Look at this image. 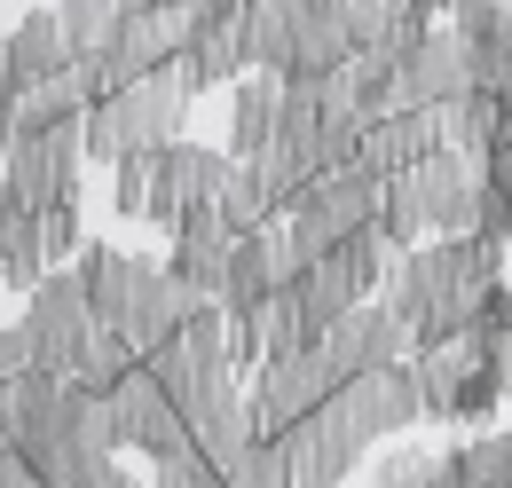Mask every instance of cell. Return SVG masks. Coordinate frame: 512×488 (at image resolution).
Instances as JSON below:
<instances>
[{
  "label": "cell",
  "instance_id": "cell-5",
  "mask_svg": "<svg viewBox=\"0 0 512 488\" xmlns=\"http://www.w3.org/2000/svg\"><path fill=\"white\" fill-rule=\"evenodd\" d=\"M95 331H103V323H95V307H87L79 268H48L40 292H24V339H32V355H40L48 378H71Z\"/></svg>",
  "mask_w": 512,
  "mask_h": 488
},
{
  "label": "cell",
  "instance_id": "cell-15",
  "mask_svg": "<svg viewBox=\"0 0 512 488\" xmlns=\"http://www.w3.org/2000/svg\"><path fill=\"white\" fill-rule=\"evenodd\" d=\"M0 63H8V79H16V87H40V79H64V71H79V63H71V48H64L56 8L16 16V24L0 32Z\"/></svg>",
  "mask_w": 512,
  "mask_h": 488
},
{
  "label": "cell",
  "instance_id": "cell-40",
  "mask_svg": "<svg viewBox=\"0 0 512 488\" xmlns=\"http://www.w3.org/2000/svg\"><path fill=\"white\" fill-rule=\"evenodd\" d=\"M410 8H418V16H426V24H434V16H457V8H465V0H410Z\"/></svg>",
  "mask_w": 512,
  "mask_h": 488
},
{
  "label": "cell",
  "instance_id": "cell-30",
  "mask_svg": "<svg viewBox=\"0 0 512 488\" xmlns=\"http://www.w3.org/2000/svg\"><path fill=\"white\" fill-rule=\"evenodd\" d=\"M150 488H229V481H221V465H213V457H197V441H182L174 457H158V465H150Z\"/></svg>",
  "mask_w": 512,
  "mask_h": 488
},
{
  "label": "cell",
  "instance_id": "cell-37",
  "mask_svg": "<svg viewBox=\"0 0 512 488\" xmlns=\"http://www.w3.org/2000/svg\"><path fill=\"white\" fill-rule=\"evenodd\" d=\"M0 488H48V481H40V465H32V457H16V449H8V457H0Z\"/></svg>",
  "mask_w": 512,
  "mask_h": 488
},
{
  "label": "cell",
  "instance_id": "cell-11",
  "mask_svg": "<svg viewBox=\"0 0 512 488\" xmlns=\"http://www.w3.org/2000/svg\"><path fill=\"white\" fill-rule=\"evenodd\" d=\"M64 386H71V378H48V370L0 386V441H8L16 457L40 465V457L64 441Z\"/></svg>",
  "mask_w": 512,
  "mask_h": 488
},
{
  "label": "cell",
  "instance_id": "cell-6",
  "mask_svg": "<svg viewBox=\"0 0 512 488\" xmlns=\"http://www.w3.org/2000/svg\"><path fill=\"white\" fill-rule=\"evenodd\" d=\"M79 166H87V119L64 126V134H40V142H16L0 158V197L16 213H48V205H71L79 197Z\"/></svg>",
  "mask_w": 512,
  "mask_h": 488
},
{
  "label": "cell",
  "instance_id": "cell-13",
  "mask_svg": "<svg viewBox=\"0 0 512 488\" xmlns=\"http://www.w3.org/2000/svg\"><path fill=\"white\" fill-rule=\"evenodd\" d=\"M190 79L197 95L205 87H229V79H253V56H245V8H190Z\"/></svg>",
  "mask_w": 512,
  "mask_h": 488
},
{
  "label": "cell",
  "instance_id": "cell-45",
  "mask_svg": "<svg viewBox=\"0 0 512 488\" xmlns=\"http://www.w3.org/2000/svg\"><path fill=\"white\" fill-rule=\"evenodd\" d=\"M371 488H379V481H371Z\"/></svg>",
  "mask_w": 512,
  "mask_h": 488
},
{
  "label": "cell",
  "instance_id": "cell-12",
  "mask_svg": "<svg viewBox=\"0 0 512 488\" xmlns=\"http://www.w3.org/2000/svg\"><path fill=\"white\" fill-rule=\"evenodd\" d=\"M323 363H331V378L347 386V378H363V370H394L410 363V331L386 315V300H363L331 339H323Z\"/></svg>",
  "mask_w": 512,
  "mask_h": 488
},
{
  "label": "cell",
  "instance_id": "cell-14",
  "mask_svg": "<svg viewBox=\"0 0 512 488\" xmlns=\"http://www.w3.org/2000/svg\"><path fill=\"white\" fill-rule=\"evenodd\" d=\"M237 229L213 213V205H197V213H182V229H174V252H166V268L182 276V284H197V292H213L221 300V276H229V260H237Z\"/></svg>",
  "mask_w": 512,
  "mask_h": 488
},
{
  "label": "cell",
  "instance_id": "cell-1",
  "mask_svg": "<svg viewBox=\"0 0 512 488\" xmlns=\"http://www.w3.org/2000/svg\"><path fill=\"white\" fill-rule=\"evenodd\" d=\"M505 284V244L489 237H434L418 244V252H402L394 260V276H386V315L410 331V347L426 355V347H449L457 331H473V315L481 300Z\"/></svg>",
  "mask_w": 512,
  "mask_h": 488
},
{
  "label": "cell",
  "instance_id": "cell-21",
  "mask_svg": "<svg viewBox=\"0 0 512 488\" xmlns=\"http://www.w3.org/2000/svg\"><path fill=\"white\" fill-rule=\"evenodd\" d=\"M442 119V150H465V158H489L497 142L512 134V95H457Z\"/></svg>",
  "mask_w": 512,
  "mask_h": 488
},
{
  "label": "cell",
  "instance_id": "cell-23",
  "mask_svg": "<svg viewBox=\"0 0 512 488\" xmlns=\"http://www.w3.org/2000/svg\"><path fill=\"white\" fill-rule=\"evenodd\" d=\"M292 292H300V315H308V339H316V347L339 331V323H347V315H355V307H363V292L339 276V260H316Z\"/></svg>",
  "mask_w": 512,
  "mask_h": 488
},
{
  "label": "cell",
  "instance_id": "cell-8",
  "mask_svg": "<svg viewBox=\"0 0 512 488\" xmlns=\"http://www.w3.org/2000/svg\"><path fill=\"white\" fill-rule=\"evenodd\" d=\"M331 410H339V426L355 433L363 449H371V441H402V433L426 418L418 363H394V370H363V378H347V386L331 394Z\"/></svg>",
  "mask_w": 512,
  "mask_h": 488
},
{
  "label": "cell",
  "instance_id": "cell-2",
  "mask_svg": "<svg viewBox=\"0 0 512 488\" xmlns=\"http://www.w3.org/2000/svg\"><path fill=\"white\" fill-rule=\"evenodd\" d=\"M481 205H489V174L481 158L465 150H434L426 166H410L402 182H386V213H379V237L394 252H418V237H473L481 229Z\"/></svg>",
  "mask_w": 512,
  "mask_h": 488
},
{
  "label": "cell",
  "instance_id": "cell-36",
  "mask_svg": "<svg viewBox=\"0 0 512 488\" xmlns=\"http://www.w3.org/2000/svg\"><path fill=\"white\" fill-rule=\"evenodd\" d=\"M481 174H489V197H505V205H512V134L481 158Z\"/></svg>",
  "mask_w": 512,
  "mask_h": 488
},
{
  "label": "cell",
  "instance_id": "cell-27",
  "mask_svg": "<svg viewBox=\"0 0 512 488\" xmlns=\"http://www.w3.org/2000/svg\"><path fill=\"white\" fill-rule=\"evenodd\" d=\"M142 370V347L134 339H119V331H95L87 339V355H79V370H71V386H95V394H111L119 378H134Z\"/></svg>",
  "mask_w": 512,
  "mask_h": 488
},
{
  "label": "cell",
  "instance_id": "cell-26",
  "mask_svg": "<svg viewBox=\"0 0 512 488\" xmlns=\"http://www.w3.org/2000/svg\"><path fill=\"white\" fill-rule=\"evenodd\" d=\"M457 488H512V433H473V441H457L442 449Z\"/></svg>",
  "mask_w": 512,
  "mask_h": 488
},
{
  "label": "cell",
  "instance_id": "cell-35",
  "mask_svg": "<svg viewBox=\"0 0 512 488\" xmlns=\"http://www.w3.org/2000/svg\"><path fill=\"white\" fill-rule=\"evenodd\" d=\"M473 323H481L489 339H512V284H497V292L481 300V315H473Z\"/></svg>",
  "mask_w": 512,
  "mask_h": 488
},
{
  "label": "cell",
  "instance_id": "cell-4",
  "mask_svg": "<svg viewBox=\"0 0 512 488\" xmlns=\"http://www.w3.org/2000/svg\"><path fill=\"white\" fill-rule=\"evenodd\" d=\"M379 213H386V182L371 166H339V174H323L308 197L284 205V237H292V252L316 268V260H331L347 237H363Z\"/></svg>",
  "mask_w": 512,
  "mask_h": 488
},
{
  "label": "cell",
  "instance_id": "cell-3",
  "mask_svg": "<svg viewBox=\"0 0 512 488\" xmlns=\"http://www.w3.org/2000/svg\"><path fill=\"white\" fill-rule=\"evenodd\" d=\"M190 103H197L190 63H174V71L142 79V87H127V95L95 103V111H87V166H127V158H158V150H174V142H182V119H190Z\"/></svg>",
  "mask_w": 512,
  "mask_h": 488
},
{
  "label": "cell",
  "instance_id": "cell-33",
  "mask_svg": "<svg viewBox=\"0 0 512 488\" xmlns=\"http://www.w3.org/2000/svg\"><path fill=\"white\" fill-rule=\"evenodd\" d=\"M111 205H119L127 221H142V213H150V158H127V166H111Z\"/></svg>",
  "mask_w": 512,
  "mask_h": 488
},
{
  "label": "cell",
  "instance_id": "cell-19",
  "mask_svg": "<svg viewBox=\"0 0 512 488\" xmlns=\"http://www.w3.org/2000/svg\"><path fill=\"white\" fill-rule=\"evenodd\" d=\"M95 111V95H87V71H64V79H40V87H24L16 95V142H40V134H64Z\"/></svg>",
  "mask_w": 512,
  "mask_h": 488
},
{
  "label": "cell",
  "instance_id": "cell-32",
  "mask_svg": "<svg viewBox=\"0 0 512 488\" xmlns=\"http://www.w3.org/2000/svg\"><path fill=\"white\" fill-rule=\"evenodd\" d=\"M40 237H48V260H56V268L87 252V221H79V197H71V205H48V213H40Z\"/></svg>",
  "mask_w": 512,
  "mask_h": 488
},
{
  "label": "cell",
  "instance_id": "cell-39",
  "mask_svg": "<svg viewBox=\"0 0 512 488\" xmlns=\"http://www.w3.org/2000/svg\"><path fill=\"white\" fill-rule=\"evenodd\" d=\"M95 488H142V481H134V473H127V465H119V457H111V465L95 473Z\"/></svg>",
  "mask_w": 512,
  "mask_h": 488
},
{
  "label": "cell",
  "instance_id": "cell-7",
  "mask_svg": "<svg viewBox=\"0 0 512 488\" xmlns=\"http://www.w3.org/2000/svg\"><path fill=\"white\" fill-rule=\"evenodd\" d=\"M339 394V378H331V363H323V347H308V355H276V363L253 370V433L260 441H284L292 426H308L323 402Z\"/></svg>",
  "mask_w": 512,
  "mask_h": 488
},
{
  "label": "cell",
  "instance_id": "cell-34",
  "mask_svg": "<svg viewBox=\"0 0 512 488\" xmlns=\"http://www.w3.org/2000/svg\"><path fill=\"white\" fill-rule=\"evenodd\" d=\"M40 355H32V339H24V323H8L0 331V386H16V378H32Z\"/></svg>",
  "mask_w": 512,
  "mask_h": 488
},
{
  "label": "cell",
  "instance_id": "cell-24",
  "mask_svg": "<svg viewBox=\"0 0 512 488\" xmlns=\"http://www.w3.org/2000/svg\"><path fill=\"white\" fill-rule=\"evenodd\" d=\"M64 441H71V449H87V457H119L127 441H119V418H111V394L64 386Z\"/></svg>",
  "mask_w": 512,
  "mask_h": 488
},
{
  "label": "cell",
  "instance_id": "cell-25",
  "mask_svg": "<svg viewBox=\"0 0 512 488\" xmlns=\"http://www.w3.org/2000/svg\"><path fill=\"white\" fill-rule=\"evenodd\" d=\"M48 268H56V260H48V237H40V213H16V205H8V229H0V284L40 292Z\"/></svg>",
  "mask_w": 512,
  "mask_h": 488
},
{
  "label": "cell",
  "instance_id": "cell-31",
  "mask_svg": "<svg viewBox=\"0 0 512 488\" xmlns=\"http://www.w3.org/2000/svg\"><path fill=\"white\" fill-rule=\"evenodd\" d=\"M221 481H229V488H292V465H284V449H276V441H253Z\"/></svg>",
  "mask_w": 512,
  "mask_h": 488
},
{
  "label": "cell",
  "instance_id": "cell-38",
  "mask_svg": "<svg viewBox=\"0 0 512 488\" xmlns=\"http://www.w3.org/2000/svg\"><path fill=\"white\" fill-rule=\"evenodd\" d=\"M127 16L142 24V16H190V0H127Z\"/></svg>",
  "mask_w": 512,
  "mask_h": 488
},
{
  "label": "cell",
  "instance_id": "cell-42",
  "mask_svg": "<svg viewBox=\"0 0 512 488\" xmlns=\"http://www.w3.org/2000/svg\"><path fill=\"white\" fill-rule=\"evenodd\" d=\"M0 95H24V87H16V79H8V63H0Z\"/></svg>",
  "mask_w": 512,
  "mask_h": 488
},
{
  "label": "cell",
  "instance_id": "cell-20",
  "mask_svg": "<svg viewBox=\"0 0 512 488\" xmlns=\"http://www.w3.org/2000/svg\"><path fill=\"white\" fill-rule=\"evenodd\" d=\"M276 103H284V79H268V71L237 79V95H229V158L237 166H253L276 142Z\"/></svg>",
  "mask_w": 512,
  "mask_h": 488
},
{
  "label": "cell",
  "instance_id": "cell-28",
  "mask_svg": "<svg viewBox=\"0 0 512 488\" xmlns=\"http://www.w3.org/2000/svg\"><path fill=\"white\" fill-rule=\"evenodd\" d=\"M213 213H221L237 237H260V229H276V205H268V189H260L253 166H237V174H229V189L213 197Z\"/></svg>",
  "mask_w": 512,
  "mask_h": 488
},
{
  "label": "cell",
  "instance_id": "cell-17",
  "mask_svg": "<svg viewBox=\"0 0 512 488\" xmlns=\"http://www.w3.org/2000/svg\"><path fill=\"white\" fill-rule=\"evenodd\" d=\"M355 56V32H347V0H308L300 8V48H292V79H339Z\"/></svg>",
  "mask_w": 512,
  "mask_h": 488
},
{
  "label": "cell",
  "instance_id": "cell-10",
  "mask_svg": "<svg viewBox=\"0 0 512 488\" xmlns=\"http://www.w3.org/2000/svg\"><path fill=\"white\" fill-rule=\"evenodd\" d=\"M457 95H473V56H465V40L434 24L410 56L394 63V103L402 111H449Z\"/></svg>",
  "mask_w": 512,
  "mask_h": 488
},
{
  "label": "cell",
  "instance_id": "cell-44",
  "mask_svg": "<svg viewBox=\"0 0 512 488\" xmlns=\"http://www.w3.org/2000/svg\"><path fill=\"white\" fill-rule=\"evenodd\" d=\"M229 8H245V0H229Z\"/></svg>",
  "mask_w": 512,
  "mask_h": 488
},
{
  "label": "cell",
  "instance_id": "cell-43",
  "mask_svg": "<svg viewBox=\"0 0 512 488\" xmlns=\"http://www.w3.org/2000/svg\"><path fill=\"white\" fill-rule=\"evenodd\" d=\"M0 457H8V441H0Z\"/></svg>",
  "mask_w": 512,
  "mask_h": 488
},
{
  "label": "cell",
  "instance_id": "cell-29",
  "mask_svg": "<svg viewBox=\"0 0 512 488\" xmlns=\"http://www.w3.org/2000/svg\"><path fill=\"white\" fill-rule=\"evenodd\" d=\"M449 32H457L465 48H505L512 40V0H465V8L449 16Z\"/></svg>",
  "mask_w": 512,
  "mask_h": 488
},
{
  "label": "cell",
  "instance_id": "cell-16",
  "mask_svg": "<svg viewBox=\"0 0 512 488\" xmlns=\"http://www.w3.org/2000/svg\"><path fill=\"white\" fill-rule=\"evenodd\" d=\"M442 150V119L434 111H394V119L363 126V166L379 174V182H402L410 166H426Z\"/></svg>",
  "mask_w": 512,
  "mask_h": 488
},
{
  "label": "cell",
  "instance_id": "cell-41",
  "mask_svg": "<svg viewBox=\"0 0 512 488\" xmlns=\"http://www.w3.org/2000/svg\"><path fill=\"white\" fill-rule=\"evenodd\" d=\"M497 370H505V402H512V339H497Z\"/></svg>",
  "mask_w": 512,
  "mask_h": 488
},
{
  "label": "cell",
  "instance_id": "cell-22",
  "mask_svg": "<svg viewBox=\"0 0 512 488\" xmlns=\"http://www.w3.org/2000/svg\"><path fill=\"white\" fill-rule=\"evenodd\" d=\"M56 24H64L71 63L87 71V63H103L111 48H119V32H127L134 16H127V0H64V8H56Z\"/></svg>",
  "mask_w": 512,
  "mask_h": 488
},
{
  "label": "cell",
  "instance_id": "cell-9",
  "mask_svg": "<svg viewBox=\"0 0 512 488\" xmlns=\"http://www.w3.org/2000/svg\"><path fill=\"white\" fill-rule=\"evenodd\" d=\"M229 174H237L229 150H205V142H174V150H158V158H150V213H142V221L182 229V213L213 205V197L229 189Z\"/></svg>",
  "mask_w": 512,
  "mask_h": 488
},
{
  "label": "cell",
  "instance_id": "cell-18",
  "mask_svg": "<svg viewBox=\"0 0 512 488\" xmlns=\"http://www.w3.org/2000/svg\"><path fill=\"white\" fill-rule=\"evenodd\" d=\"M347 32H355V56H386L402 63L434 24L410 8V0H347Z\"/></svg>",
  "mask_w": 512,
  "mask_h": 488
}]
</instances>
